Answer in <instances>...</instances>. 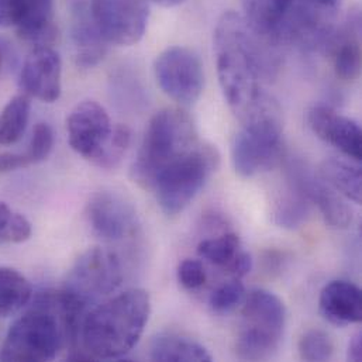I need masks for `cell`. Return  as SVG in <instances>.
Returning <instances> with one entry per match:
<instances>
[{"instance_id":"cell-29","label":"cell","mask_w":362,"mask_h":362,"mask_svg":"<svg viewBox=\"0 0 362 362\" xmlns=\"http://www.w3.org/2000/svg\"><path fill=\"white\" fill-rule=\"evenodd\" d=\"M299 354L305 361H329L334 354V343L326 332L310 330L299 341Z\"/></svg>"},{"instance_id":"cell-20","label":"cell","mask_w":362,"mask_h":362,"mask_svg":"<svg viewBox=\"0 0 362 362\" xmlns=\"http://www.w3.org/2000/svg\"><path fill=\"white\" fill-rule=\"evenodd\" d=\"M292 3L293 0H243L244 18L255 33L279 45L276 38L278 30Z\"/></svg>"},{"instance_id":"cell-1","label":"cell","mask_w":362,"mask_h":362,"mask_svg":"<svg viewBox=\"0 0 362 362\" xmlns=\"http://www.w3.org/2000/svg\"><path fill=\"white\" fill-rule=\"evenodd\" d=\"M276 47L234 11L224 13L217 21L214 51L218 82L238 119L265 93L261 81L275 75L279 66Z\"/></svg>"},{"instance_id":"cell-18","label":"cell","mask_w":362,"mask_h":362,"mask_svg":"<svg viewBox=\"0 0 362 362\" xmlns=\"http://www.w3.org/2000/svg\"><path fill=\"white\" fill-rule=\"evenodd\" d=\"M332 55L336 75L346 82L358 78L361 72V14L351 10L344 24L334 30L326 45Z\"/></svg>"},{"instance_id":"cell-14","label":"cell","mask_w":362,"mask_h":362,"mask_svg":"<svg viewBox=\"0 0 362 362\" xmlns=\"http://www.w3.org/2000/svg\"><path fill=\"white\" fill-rule=\"evenodd\" d=\"M112 130L109 113L95 100L78 103L66 119L69 146L89 161H93L103 150Z\"/></svg>"},{"instance_id":"cell-9","label":"cell","mask_w":362,"mask_h":362,"mask_svg":"<svg viewBox=\"0 0 362 362\" xmlns=\"http://www.w3.org/2000/svg\"><path fill=\"white\" fill-rule=\"evenodd\" d=\"M93 21L110 45L129 47L139 42L147 28L148 0H89Z\"/></svg>"},{"instance_id":"cell-19","label":"cell","mask_w":362,"mask_h":362,"mask_svg":"<svg viewBox=\"0 0 362 362\" xmlns=\"http://www.w3.org/2000/svg\"><path fill=\"white\" fill-rule=\"evenodd\" d=\"M319 308L334 326L346 327L362 319L361 289L349 281H332L320 292Z\"/></svg>"},{"instance_id":"cell-4","label":"cell","mask_w":362,"mask_h":362,"mask_svg":"<svg viewBox=\"0 0 362 362\" xmlns=\"http://www.w3.org/2000/svg\"><path fill=\"white\" fill-rule=\"evenodd\" d=\"M200 143L190 116L181 109H164L148 123L132 174L151 189L157 175Z\"/></svg>"},{"instance_id":"cell-31","label":"cell","mask_w":362,"mask_h":362,"mask_svg":"<svg viewBox=\"0 0 362 362\" xmlns=\"http://www.w3.org/2000/svg\"><path fill=\"white\" fill-rule=\"evenodd\" d=\"M245 298V289L240 279H231L218 286L209 299V305L216 313H228L243 303Z\"/></svg>"},{"instance_id":"cell-28","label":"cell","mask_w":362,"mask_h":362,"mask_svg":"<svg viewBox=\"0 0 362 362\" xmlns=\"http://www.w3.org/2000/svg\"><path fill=\"white\" fill-rule=\"evenodd\" d=\"M33 227L25 216L0 202V244H20L31 237Z\"/></svg>"},{"instance_id":"cell-12","label":"cell","mask_w":362,"mask_h":362,"mask_svg":"<svg viewBox=\"0 0 362 362\" xmlns=\"http://www.w3.org/2000/svg\"><path fill=\"white\" fill-rule=\"evenodd\" d=\"M0 27L16 28L35 47L49 45L57 37L54 0H0Z\"/></svg>"},{"instance_id":"cell-11","label":"cell","mask_w":362,"mask_h":362,"mask_svg":"<svg viewBox=\"0 0 362 362\" xmlns=\"http://www.w3.org/2000/svg\"><path fill=\"white\" fill-rule=\"evenodd\" d=\"M286 177L292 187L299 190L312 204L322 211L325 221L336 230L347 228L353 220V211L343 196L323 181L303 160H289Z\"/></svg>"},{"instance_id":"cell-7","label":"cell","mask_w":362,"mask_h":362,"mask_svg":"<svg viewBox=\"0 0 362 362\" xmlns=\"http://www.w3.org/2000/svg\"><path fill=\"white\" fill-rule=\"evenodd\" d=\"M123 282L120 258L110 250L85 251L68 272L64 289L86 308L117 291Z\"/></svg>"},{"instance_id":"cell-37","label":"cell","mask_w":362,"mask_h":362,"mask_svg":"<svg viewBox=\"0 0 362 362\" xmlns=\"http://www.w3.org/2000/svg\"><path fill=\"white\" fill-rule=\"evenodd\" d=\"M154 1L158 3V4L163 6V7H174V6L181 4L185 0H154Z\"/></svg>"},{"instance_id":"cell-33","label":"cell","mask_w":362,"mask_h":362,"mask_svg":"<svg viewBox=\"0 0 362 362\" xmlns=\"http://www.w3.org/2000/svg\"><path fill=\"white\" fill-rule=\"evenodd\" d=\"M252 268V258L248 252L238 251V254L233 258V261L226 267L227 272L233 275L235 279H241L250 274Z\"/></svg>"},{"instance_id":"cell-16","label":"cell","mask_w":362,"mask_h":362,"mask_svg":"<svg viewBox=\"0 0 362 362\" xmlns=\"http://www.w3.org/2000/svg\"><path fill=\"white\" fill-rule=\"evenodd\" d=\"M308 123L320 140L353 161H361V129L357 122L327 106H315L308 112Z\"/></svg>"},{"instance_id":"cell-34","label":"cell","mask_w":362,"mask_h":362,"mask_svg":"<svg viewBox=\"0 0 362 362\" xmlns=\"http://www.w3.org/2000/svg\"><path fill=\"white\" fill-rule=\"evenodd\" d=\"M25 168L21 153H3L0 154V174L11 173Z\"/></svg>"},{"instance_id":"cell-10","label":"cell","mask_w":362,"mask_h":362,"mask_svg":"<svg viewBox=\"0 0 362 362\" xmlns=\"http://www.w3.org/2000/svg\"><path fill=\"white\" fill-rule=\"evenodd\" d=\"M154 72L164 93L183 106L193 105L203 92V65L190 48H167L157 58Z\"/></svg>"},{"instance_id":"cell-32","label":"cell","mask_w":362,"mask_h":362,"mask_svg":"<svg viewBox=\"0 0 362 362\" xmlns=\"http://www.w3.org/2000/svg\"><path fill=\"white\" fill-rule=\"evenodd\" d=\"M178 281L186 289H197L206 282V271L197 259H185L178 267Z\"/></svg>"},{"instance_id":"cell-17","label":"cell","mask_w":362,"mask_h":362,"mask_svg":"<svg viewBox=\"0 0 362 362\" xmlns=\"http://www.w3.org/2000/svg\"><path fill=\"white\" fill-rule=\"evenodd\" d=\"M68 7L75 62L82 68H92L105 58L109 44L93 21L89 0H68Z\"/></svg>"},{"instance_id":"cell-24","label":"cell","mask_w":362,"mask_h":362,"mask_svg":"<svg viewBox=\"0 0 362 362\" xmlns=\"http://www.w3.org/2000/svg\"><path fill=\"white\" fill-rule=\"evenodd\" d=\"M30 98L23 93L14 96L0 113V146L17 143L25 133L30 119Z\"/></svg>"},{"instance_id":"cell-5","label":"cell","mask_w":362,"mask_h":362,"mask_svg":"<svg viewBox=\"0 0 362 362\" xmlns=\"http://www.w3.org/2000/svg\"><path fill=\"white\" fill-rule=\"evenodd\" d=\"M286 325L284 302L264 289H254L243 300L235 354L243 361H265L279 349Z\"/></svg>"},{"instance_id":"cell-30","label":"cell","mask_w":362,"mask_h":362,"mask_svg":"<svg viewBox=\"0 0 362 362\" xmlns=\"http://www.w3.org/2000/svg\"><path fill=\"white\" fill-rule=\"evenodd\" d=\"M54 147V132L49 124L38 123L34 127L30 144L24 153H21L25 167L42 163L48 158Z\"/></svg>"},{"instance_id":"cell-26","label":"cell","mask_w":362,"mask_h":362,"mask_svg":"<svg viewBox=\"0 0 362 362\" xmlns=\"http://www.w3.org/2000/svg\"><path fill=\"white\" fill-rule=\"evenodd\" d=\"M240 251V238L235 233H226L216 238L199 243L197 254L216 267L226 268Z\"/></svg>"},{"instance_id":"cell-6","label":"cell","mask_w":362,"mask_h":362,"mask_svg":"<svg viewBox=\"0 0 362 362\" xmlns=\"http://www.w3.org/2000/svg\"><path fill=\"white\" fill-rule=\"evenodd\" d=\"M218 163L217 150L200 141L167 165L151 186L161 210L168 216L183 211L217 170Z\"/></svg>"},{"instance_id":"cell-36","label":"cell","mask_w":362,"mask_h":362,"mask_svg":"<svg viewBox=\"0 0 362 362\" xmlns=\"http://www.w3.org/2000/svg\"><path fill=\"white\" fill-rule=\"evenodd\" d=\"M6 61H7V51H6L4 44L0 41V74L6 65Z\"/></svg>"},{"instance_id":"cell-35","label":"cell","mask_w":362,"mask_h":362,"mask_svg":"<svg viewBox=\"0 0 362 362\" xmlns=\"http://www.w3.org/2000/svg\"><path fill=\"white\" fill-rule=\"evenodd\" d=\"M347 357L349 360L353 362L362 361V334L361 333H357L350 344H349V353H347Z\"/></svg>"},{"instance_id":"cell-15","label":"cell","mask_w":362,"mask_h":362,"mask_svg":"<svg viewBox=\"0 0 362 362\" xmlns=\"http://www.w3.org/2000/svg\"><path fill=\"white\" fill-rule=\"evenodd\" d=\"M62 64L51 45L34 47L24 59L20 72V86L27 96L45 103H54L61 96Z\"/></svg>"},{"instance_id":"cell-23","label":"cell","mask_w":362,"mask_h":362,"mask_svg":"<svg viewBox=\"0 0 362 362\" xmlns=\"http://www.w3.org/2000/svg\"><path fill=\"white\" fill-rule=\"evenodd\" d=\"M31 298L33 288L28 279L13 268L0 267V319L24 309Z\"/></svg>"},{"instance_id":"cell-8","label":"cell","mask_w":362,"mask_h":362,"mask_svg":"<svg viewBox=\"0 0 362 362\" xmlns=\"http://www.w3.org/2000/svg\"><path fill=\"white\" fill-rule=\"evenodd\" d=\"M340 0H293L278 30V42H296L306 48H325L336 27Z\"/></svg>"},{"instance_id":"cell-22","label":"cell","mask_w":362,"mask_h":362,"mask_svg":"<svg viewBox=\"0 0 362 362\" xmlns=\"http://www.w3.org/2000/svg\"><path fill=\"white\" fill-rule=\"evenodd\" d=\"M317 174L341 196L353 200L354 203H361L362 174L358 167L336 158H329L320 164Z\"/></svg>"},{"instance_id":"cell-2","label":"cell","mask_w":362,"mask_h":362,"mask_svg":"<svg viewBox=\"0 0 362 362\" xmlns=\"http://www.w3.org/2000/svg\"><path fill=\"white\" fill-rule=\"evenodd\" d=\"M151 313L150 295L129 289L86 312L79 332V347L92 360H116L140 341Z\"/></svg>"},{"instance_id":"cell-13","label":"cell","mask_w":362,"mask_h":362,"mask_svg":"<svg viewBox=\"0 0 362 362\" xmlns=\"http://www.w3.org/2000/svg\"><path fill=\"white\" fill-rule=\"evenodd\" d=\"M86 217L92 231L109 243L134 237L140 226L134 206L123 196L106 190L90 197Z\"/></svg>"},{"instance_id":"cell-3","label":"cell","mask_w":362,"mask_h":362,"mask_svg":"<svg viewBox=\"0 0 362 362\" xmlns=\"http://www.w3.org/2000/svg\"><path fill=\"white\" fill-rule=\"evenodd\" d=\"M238 120L241 129L231 147L235 173L243 178H251L275 168L284 156L279 105L264 93Z\"/></svg>"},{"instance_id":"cell-21","label":"cell","mask_w":362,"mask_h":362,"mask_svg":"<svg viewBox=\"0 0 362 362\" xmlns=\"http://www.w3.org/2000/svg\"><path fill=\"white\" fill-rule=\"evenodd\" d=\"M150 357L161 362H210L211 356L199 343L171 333L158 334L150 344Z\"/></svg>"},{"instance_id":"cell-27","label":"cell","mask_w":362,"mask_h":362,"mask_svg":"<svg viewBox=\"0 0 362 362\" xmlns=\"http://www.w3.org/2000/svg\"><path fill=\"white\" fill-rule=\"evenodd\" d=\"M132 143V132L124 124H117L113 127L112 134L103 147V150L98 154V157L92 161L96 167L103 170L116 168L123 157L126 156Z\"/></svg>"},{"instance_id":"cell-25","label":"cell","mask_w":362,"mask_h":362,"mask_svg":"<svg viewBox=\"0 0 362 362\" xmlns=\"http://www.w3.org/2000/svg\"><path fill=\"white\" fill-rule=\"evenodd\" d=\"M309 213V200L289 185L288 193L276 204L275 223L285 228H296L308 218Z\"/></svg>"}]
</instances>
